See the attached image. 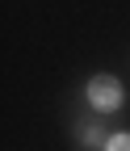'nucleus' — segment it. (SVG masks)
<instances>
[{
    "label": "nucleus",
    "mask_w": 130,
    "mask_h": 151,
    "mask_svg": "<svg viewBox=\"0 0 130 151\" xmlns=\"http://www.w3.org/2000/svg\"><path fill=\"white\" fill-rule=\"evenodd\" d=\"M88 101H92V109H118V105H122V88H118V80H113V76H92Z\"/></svg>",
    "instance_id": "f257e3e1"
},
{
    "label": "nucleus",
    "mask_w": 130,
    "mask_h": 151,
    "mask_svg": "<svg viewBox=\"0 0 130 151\" xmlns=\"http://www.w3.org/2000/svg\"><path fill=\"white\" fill-rule=\"evenodd\" d=\"M105 147H113V151H130V134H113Z\"/></svg>",
    "instance_id": "f03ea898"
}]
</instances>
